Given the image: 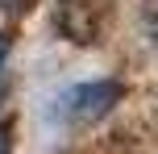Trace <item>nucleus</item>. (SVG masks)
I'll list each match as a JSON object with an SVG mask.
<instances>
[{"label": "nucleus", "mask_w": 158, "mask_h": 154, "mask_svg": "<svg viewBox=\"0 0 158 154\" xmlns=\"http://www.w3.org/2000/svg\"><path fill=\"white\" fill-rule=\"evenodd\" d=\"M121 96H125V83L121 79H92V83H75L71 92H63L58 108L75 125H92L104 113H112V104H121Z\"/></svg>", "instance_id": "1"}, {"label": "nucleus", "mask_w": 158, "mask_h": 154, "mask_svg": "<svg viewBox=\"0 0 158 154\" xmlns=\"http://www.w3.org/2000/svg\"><path fill=\"white\" fill-rule=\"evenodd\" d=\"M0 154H13V121H0Z\"/></svg>", "instance_id": "2"}, {"label": "nucleus", "mask_w": 158, "mask_h": 154, "mask_svg": "<svg viewBox=\"0 0 158 154\" xmlns=\"http://www.w3.org/2000/svg\"><path fill=\"white\" fill-rule=\"evenodd\" d=\"M25 0H0V8H21Z\"/></svg>", "instance_id": "3"}]
</instances>
